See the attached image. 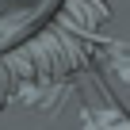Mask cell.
Masks as SVG:
<instances>
[{"instance_id":"obj_3","label":"cell","mask_w":130,"mask_h":130,"mask_svg":"<svg viewBox=\"0 0 130 130\" xmlns=\"http://www.w3.org/2000/svg\"><path fill=\"white\" fill-rule=\"evenodd\" d=\"M96 46H100V57H103L107 69L115 77L130 80V42H122V38H100L96 35Z\"/></svg>"},{"instance_id":"obj_2","label":"cell","mask_w":130,"mask_h":130,"mask_svg":"<svg viewBox=\"0 0 130 130\" xmlns=\"http://www.w3.org/2000/svg\"><path fill=\"white\" fill-rule=\"evenodd\" d=\"M54 8L57 0H0V54L35 35Z\"/></svg>"},{"instance_id":"obj_1","label":"cell","mask_w":130,"mask_h":130,"mask_svg":"<svg viewBox=\"0 0 130 130\" xmlns=\"http://www.w3.org/2000/svg\"><path fill=\"white\" fill-rule=\"evenodd\" d=\"M111 8L103 0H61V12L38 31L27 35L23 46L0 54V103L19 84L31 80H61L92 54L100 23H107Z\"/></svg>"},{"instance_id":"obj_4","label":"cell","mask_w":130,"mask_h":130,"mask_svg":"<svg viewBox=\"0 0 130 130\" xmlns=\"http://www.w3.org/2000/svg\"><path fill=\"white\" fill-rule=\"evenodd\" d=\"M80 122H84V130H130V119L119 107H84Z\"/></svg>"}]
</instances>
